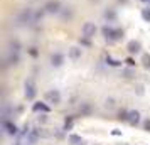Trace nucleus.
<instances>
[{
	"label": "nucleus",
	"mask_w": 150,
	"mask_h": 145,
	"mask_svg": "<svg viewBox=\"0 0 150 145\" xmlns=\"http://www.w3.org/2000/svg\"><path fill=\"white\" fill-rule=\"evenodd\" d=\"M24 88H25V98L27 100H34L35 95H37V90H35V83L32 79H27L25 84H24Z\"/></svg>",
	"instance_id": "obj_2"
},
{
	"label": "nucleus",
	"mask_w": 150,
	"mask_h": 145,
	"mask_svg": "<svg viewBox=\"0 0 150 145\" xmlns=\"http://www.w3.org/2000/svg\"><path fill=\"white\" fill-rule=\"evenodd\" d=\"M46 101H47V103L59 105L61 103V93L57 90H49L47 93H46Z\"/></svg>",
	"instance_id": "obj_4"
},
{
	"label": "nucleus",
	"mask_w": 150,
	"mask_h": 145,
	"mask_svg": "<svg viewBox=\"0 0 150 145\" xmlns=\"http://www.w3.org/2000/svg\"><path fill=\"white\" fill-rule=\"evenodd\" d=\"M142 62H143V68L150 69V54H143L142 56Z\"/></svg>",
	"instance_id": "obj_14"
},
{
	"label": "nucleus",
	"mask_w": 150,
	"mask_h": 145,
	"mask_svg": "<svg viewBox=\"0 0 150 145\" xmlns=\"http://www.w3.org/2000/svg\"><path fill=\"white\" fill-rule=\"evenodd\" d=\"M123 39V30L122 29H115V41H120Z\"/></svg>",
	"instance_id": "obj_18"
},
{
	"label": "nucleus",
	"mask_w": 150,
	"mask_h": 145,
	"mask_svg": "<svg viewBox=\"0 0 150 145\" xmlns=\"http://www.w3.org/2000/svg\"><path fill=\"white\" fill-rule=\"evenodd\" d=\"M79 57H81V49H79V47H71V49H69V59L78 61Z\"/></svg>",
	"instance_id": "obj_11"
},
{
	"label": "nucleus",
	"mask_w": 150,
	"mask_h": 145,
	"mask_svg": "<svg viewBox=\"0 0 150 145\" xmlns=\"http://www.w3.org/2000/svg\"><path fill=\"white\" fill-rule=\"evenodd\" d=\"M111 133H113V135H122V132H120V130H113Z\"/></svg>",
	"instance_id": "obj_27"
},
{
	"label": "nucleus",
	"mask_w": 150,
	"mask_h": 145,
	"mask_svg": "<svg viewBox=\"0 0 150 145\" xmlns=\"http://www.w3.org/2000/svg\"><path fill=\"white\" fill-rule=\"evenodd\" d=\"M62 62H64V56L59 54V52H56V54L51 56V64L54 66V68H59Z\"/></svg>",
	"instance_id": "obj_9"
},
{
	"label": "nucleus",
	"mask_w": 150,
	"mask_h": 145,
	"mask_svg": "<svg viewBox=\"0 0 150 145\" xmlns=\"http://www.w3.org/2000/svg\"><path fill=\"white\" fill-rule=\"evenodd\" d=\"M127 49H128L130 54H138V52H140V49H142V46H140V42H138V41H130L128 46H127Z\"/></svg>",
	"instance_id": "obj_8"
},
{
	"label": "nucleus",
	"mask_w": 150,
	"mask_h": 145,
	"mask_svg": "<svg viewBox=\"0 0 150 145\" xmlns=\"http://www.w3.org/2000/svg\"><path fill=\"white\" fill-rule=\"evenodd\" d=\"M143 128H145L147 132H150V118H147V120L143 122Z\"/></svg>",
	"instance_id": "obj_22"
},
{
	"label": "nucleus",
	"mask_w": 150,
	"mask_h": 145,
	"mask_svg": "<svg viewBox=\"0 0 150 145\" xmlns=\"http://www.w3.org/2000/svg\"><path fill=\"white\" fill-rule=\"evenodd\" d=\"M29 52H30V56H37V51H35V47H30V51H29Z\"/></svg>",
	"instance_id": "obj_23"
},
{
	"label": "nucleus",
	"mask_w": 150,
	"mask_h": 145,
	"mask_svg": "<svg viewBox=\"0 0 150 145\" xmlns=\"http://www.w3.org/2000/svg\"><path fill=\"white\" fill-rule=\"evenodd\" d=\"M127 122H128L130 125H138L140 123V113L137 110H132V111H128V117H127Z\"/></svg>",
	"instance_id": "obj_6"
},
{
	"label": "nucleus",
	"mask_w": 150,
	"mask_h": 145,
	"mask_svg": "<svg viewBox=\"0 0 150 145\" xmlns=\"http://www.w3.org/2000/svg\"><path fill=\"white\" fill-rule=\"evenodd\" d=\"M106 62H108L110 66H120V64H122L120 61H115V59H111V57H108V59H106Z\"/></svg>",
	"instance_id": "obj_19"
},
{
	"label": "nucleus",
	"mask_w": 150,
	"mask_h": 145,
	"mask_svg": "<svg viewBox=\"0 0 150 145\" xmlns=\"http://www.w3.org/2000/svg\"><path fill=\"white\" fill-rule=\"evenodd\" d=\"M68 142L73 144V145H83V138L79 137V135H74V133H73V135L68 137Z\"/></svg>",
	"instance_id": "obj_12"
},
{
	"label": "nucleus",
	"mask_w": 150,
	"mask_h": 145,
	"mask_svg": "<svg viewBox=\"0 0 150 145\" xmlns=\"http://www.w3.org/2000/svg\"><path fill=\"white\" fill-rule=\"evenodd\" d=\"M105 19H108V21H115L116 19L115 10H106V12H105Z\"/></svg>",
	"instance_id": "obj_15"
},
{
	"label": "nucleus",
	"mask_w": 150,
	"mask_h": 145,
	"mask_svg": "<svg viewBox=\"0 0 150 145\" xmlns=\"http://www.w3.org/2000/svg\"><path fill=\"white\" fill-rule=\"evenodd\" d=\"M71 127H73V120H71V118H68V120H66V123H64V130H69Z\"/></svg>",
	"instance_id": "obj_21"
},
{
	"label": "nucleus",
	"mask_w": 150,
	"mask_h": 145,
	"mask_svg": "<svg viewBox=\"0 0 150 145\" xmlns=\"http://www.w3.org/2000/svg\"><path fill=\"white\" fill-rule=\"evenodd\" d=\"M8 62H10V64H17V62H19V56H17V52H15V54H10Z\"/></svg>",
	"instance_id": "obj_17"
},
{
	"label": "nucleus",
	"mask_w": 150,
	"mask_h": 145,
	"mask_svg": "<svg viewBox=\"0 0 150 145\" xmlns=\"http://www.w3.org/2000/svg\"><path fill=\"white\" fill-rule=\"evenodd\" d=\"M4 128L7 130L8 135H15L17 133V127H15L14 123H10V122H7V120H4Z\"/></svg>",
	"instance_id": "obj_10"
},
{
	"label": "nucleus",
	"mask_w": 150,
	"mask_h": 145,
	"mask_svg": "<svg viewBox=\"0 0 150 145\" xmlns=\"http://www.w3.org/2000/svg\"><path fill=\"white\" fill-rule=\"evenodd\" d=\"M21 22H27V24H30V22H35V17H34V12H32V8H25L24 12L21 14Z\"/></svg>",
	"instance_id": "obj_5"
},
{
	"label": "nucleus",
	"mask_w": 150,
	"mask_h": 145,
	"mask_svg": "<svg viewBox=\"0 0 150 145\" xmlns=\"http://www.w3.org/2000/svg\"><path fill=\"white\" fill-rule=\"evenodd\" d=\"M123 74H125V78H132V71H123Z\"/></svg>",
	"instance_id": "obj_24"
},
{
	"label": "nucleus",
	"mask_w": 150,
	"mask_h": 145,
	"mask_svg": "<svg viewBox=\"0 0 150 145\" xmlns=\"http://www.w3.org/2000/svg\"><path fill=\"white\" fill-rule=\"evenodd\" d=\"M32 110L34 111H49L51 108H49L47 105H44V103H35L34 106H32Z\"/></svg>",
	"instance_id": "obj_13"
},
{
	"label": "nucleus",
	"mask_w": 150,
	"mask_h": 145,
	"mask_svg": "<svg viewBox=\"0 0 150 145\" xmlns=\"http://www.w3.org/2000/svg\"><path fill=\"white\" fill-rule=\"evenodd\" d=\"M142 19L145 22H150V7L149 8H143V10H142Z\"/></svg>",
	"instance_id": "obj_16"
},
{
	"label": "nucleus",
	"mask_w": 150,
	"mask_h": 145,
	"mask_svg": "<svg viewBox=\"0 0 150 145\" xmlns=\"http://www.w3.org/2000/svg\"><path fill=\"white\" fill-rule=\"evenodd\" d=\"M37 137H39V135H37V132H32V133H30V135H29V140H30V142H32V144H34L35 140H37Z\"/></svg>",
	"instance_id": "obj_20"
},
{
	"label": "nucleus",
	"mask_w": 150,
	"mask_h": 145,
	"mask_svg": "<svg viewBox=\"0 0 150 145\" xmlns=\"http://www.w3.org/2000/svg\"><path fill=\"white\" fill-rule=\"evenodd\" d=\"M106 106L111 108V106H113V100H106Z\"/></svg>",
	"instance_id": "obj_25"
},
{
	"label": "nucleus",
	"mask_w": 150,
	"mask_h": 145,
	"mask_svg": "<svg viewBox=\"0 0 150 145\" xmlns=\"http://www.w3.org/2000/svg\"><path fill=\"white\" fill-rule=\"evenodd\" d=\"M44 10L49 12V14H59V12H61V4H59V0H49L47 4L44 5Z\"/></svg>",
	"instance_id": "obj_3"
},
{
	"label": "nucleus",
	"mask_w": 150,
	"mask_h": 145,
	"mask_svg": "<svg viewBox=\"0 0 150 145\" xmlns=\"http://www.w3.org/2000/svg\"><path fill=\"white\" fill-rule=\"evenodd\" d=\"M127 64H128V66H133L135 62H133V59H130V57H128V59H127Z\"/></svg>",
	"instance_id": "obj_26"
},
{
	"label": "nucleus",
	"mask_w": 150,
	"mask_h": 145,
	"mask_svg": "<svg viewBox=\"0 0 150 145\" xmlns=\"http://www.w3.org/2000/svg\"><path fill=\"white\" fill-rule=\"evenodd\" d=\"M101 32H103V35H105V39H106V41H110V42H115V29H113V27H108V25H103Z\"/></svg>",
	"instance_id": "obj_7"
},
{
	"label": "nucleus",
	"mask_w": 150,
	"mask_h": 145,
	"mask_svg": "<svg viewBox=\"0 0 150 145\" xmlns=\"http://www.w3.org/2000/svg\"><path fill=\"white\" fill-rule=\"evenodd\" d=\"M96 30H98V27H96V25L93 24V22H84V24H83V27H81L83 35H84V37H88V39L95 37Z\"/></svg>",
	"instance_id": "obj_1"
}]
</instances>
